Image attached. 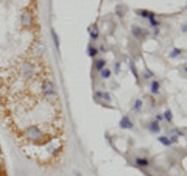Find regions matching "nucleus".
<instances>
[{"label":"nucleus","instance_id":"1","mask_svg":"<svg viewBox=\"0 0 187 176\" xmlns=\"http://www.w3.org/2000/svg\"><path fill=\"white\" fill-rule=\"evenodd\" d=\"M41 88H42V95H44V98L47 101H55L58 98V90H56L55 83L51 81V78H48V77L44 78Z\"/></svg>","mask_w":187,"mask_h":176},{"label":"nucleus","instance_id":"2","mask_svg":"<svg viewBox=\"0 0 187 176\" xmlns=\"http://www.w3.org/2000/svg\"><path fill=\"white\" fill-rule=\"evenodd\" d=\"M24 137L27 140L33 142V143H41V142H44V137L45 136H44V131L39 126L31 125V126H27V130L24 131Z\"/></svg>","mask_w":187,"mask_h":176},{"label":"nucleus","instance_id":"3","mask_svg":"<svg viewBox=\"0 0 187 176\" xmlns=\"http://www.w3.org/2000/svg\"><path fill=\"white\" fill-rule=\"evenodd\" d=\"M36 73H38V67H36V64H33L30 61L22 62L19 66V75L22 80H31L36 77Z\"/></svg>","mask_w":187,"mask_h":176},{"label":"nucleus","instance_id":"4","mask_svg":"<svg viewBox=\"0 0 187 176\" xmlns=\"http://www.w3.org/2000/svg\"><path fill=\"white\" fill-rule=\"evenodd\" d=\"M33 22H35V17H33V13L31 11H24L22 16H20V24L24 28H31L33 27Z\"/></svg>","mask_w":187,"mask_h":176},{"label":"nucleus","instance_id":"5","mask_svg":"<svg viewBox=\"0 0 187 176\" xmlns=\"http://www.w3.org/2000/svg\"><path fill=\"white\" fill-rule=\"evenodd\" d=\"M131 33H133V36L137 38V39H143V38L148 36V31L143 30V28H140V27H137V25H131Z\"/></svg>","mask_w":187,"mask_h":176},{"label":"nucleus","instance_id":"6","mask_svg":"<svg viewBox=\"0 0 187 176\" xmlns=\"http://www.w3.org/2000/svg\"><path fill=\"white\" fill-rule=\"evenodd\" d=\"M94 98L95 101H111V95L108 92H103V90H95L94 92Z\"/></svg>","mask_w":187,"mask_h":176},{"label":"nucleus","instance_id":"7","mask_svg":"<svg viewBox=\"0 0 187 176\" xmlns=\"http://www.w3.org/2000/svg\"><path fill=\"white\" fill-rule=\"evenodd\" d=\"M119 126H122L123 130H133V120L128 117V115H123L122 117V120H120V123H119Z\"/></svg>","mask_w":187,"mask_h":176},{"label":"nucleus","instance_id":"8","mask_svg":"<svg viewBox=\"0 0 187 176\" xmlns=\"http://www.w3.org/2000/svg\"><path fill=\"white\" fill-rule=\"evenodd\" d=\"M136 13H137V16L145 17V19H148V20L156 19V14H154L153 11H148V9H136Z\"/></svg>","mask_w":187,"mask_h":176},{"label":"nucleus","instance_id":"9","mask_svg":"<svg viewBox=\"0 0 187 176\" xmlns=\"http://www.w3.org/2000/svg\"><path fill=\"white\" fill-rule=\"evenodd\" d=\"M89 35H91V39H92V41H97V39H98V36H100V30H98V27H97L95 24L89 27Z\"/></svg>","mask_w":187,"mask_h":176},{"label":"nucleus","instance_id":"10","mask_svg":"<svg viewBox=\"0 0 187 176\" xmlns=\"http://www.w3.org/2000/svg\"><path fill=\"white\" fill-rule=\"evenodd\" d=\"M104 67H106V61H104V59H95V61H94V69H95V70H100V72H101Z\"/></svg>","mask_w":187,"mask_h":176},{"label":"nucleus","instance_id":"11","mask_svg":"<svg viewBox=\"0 0 187 176\" xmlns=\"http://www.w3.org/2000/svg\"><path fill=\"white\" fill-rule=\"evenodd\" d=\"M148 130L151 132H154V134H158V132L161 131V126H159V122H156V120H153V122H150L148 123Z\"/></svg>","mask_w":187,"mask_h":176},{"label":"nucleus","instance_id":"12","mask_svg":"<svg viewBox=\"0 0 187 176\" xmlns=\"http://www.w3.org/2000/svg\"><path fill=\"white\" fill-rule=\"evenodd\" d=\"M136 165L137 167H140V168H145V167H148L150 165V161L148 159H145V157H136Z\"/></svg>","mask_w":187,"mask_h":176},{"label":"nucleus","instance_id":"13","mask_svg":"<svg viewBox=\"0 0 187 176\" xmlns=\"http://www.w3.org/2000/svg\"><path fill=\"white\" fill-rule=\"evenodd\" d=\"M159 89H161V84H159V81H151V86H150V90H151V93L153 95H158L159 93Z\"/></svg>","mask_w":187,"mask_h":176},{"label":"nucleus","instance_id":"14","mask_svg":"<svg viewBox=\"0 0 187 176\" xmlns=\"http://www.w3.org/2000/svg\"><path fill=\"white\" fill-rule=\"evenodd\" d=\"M51 38H53V44L56 47V51H59V38H58V35L53 28H51Z\"/></svg>","mask_w":187,"mask_h":176},{"label":"nucleus","instance_id":"15","mask_svg":"<svg viewBox=\"0 0 187 176\" xmlns=\"http://www.w3.org/2000/svg\"><path fill=\"white\" fill-rule=\"evenodd\" d=\"M98 53H100V51H98V48H97V47H92V45H91V47H88V55H89L91 58H95Z\"/></svg>","mask_w":187,"mask_h":176},{"label":"nucleus","instance_id":"16","mask_svg":"<svg viewBox=\"0 0 187 176\" xmlns=\"http://www.w3.org/2000/svg\"><path fill=\"white\" fill-rule=\"evenodd\" d=\"M111 73H112V72H111L109 69H106V67H104V69H103V70L100 72V77H101L103 80H108V78L111 77Z\"/></svg>","mask_w":187,"mask_h":176},{"label":"nucleus","instance_id":"17","mask_svg":"<svg viewBox=\"0 0 187 176\" xmlns=\"http://www.w3.org/2000/svg\"><path fill=\"white\" fill-rule=\"evenodd\" d=\"M158 140H159L162 145H165V147H170V145H172V140H170L168 137H165V136H161Z\"/></svg>","mask_w":187,"mask_h":176},{"label":"nucleus","instance_id":"18","mask_svg":"<svg viewBox=\"0 0 187 176\" xmlns=\"http://www.w3.org/2000/svg\"><path fill=\"white\" fill-rule=\"evenodd\" d=\"M164 119H165V122L172 123V120H173V115H172V111H170V109H167V111L164 112Z\"/></svg>","mask_w":187,"mask_h":176},{"label":"nucleus","instance_id":"19","mask_svg":"<svg viewBox=\"0 0 187 176\" xmlns=\"http://www.w3.org/2000/svg\"><path fill=\"white\" fill-rule=\"evenodd\" d=\"M181 53H183V50H181V48H173V50H172V53H170L168 56H170V58H178Z\"/></svg>","mask_w":187,"mask_h":176},{"label":"nucleus","instance_id":"20","mask_svg":"<svg viewBox=\"0 0 187 176\" xmlns=\"http://www.w3.org/2000/svg\"><path fill=\"white\" fill-rule=\"evenodd\" d=\"M130 69L133 70V73H134V78L139 81V73H137V69H136V66H134V62H133V61L130 62Z\"/></svg>","mask_w":187,"mask_h":176},{"label":"nucleus","instance_id":"21","mask_svg":"<svg viewBox=\"0 0 187 176\" xmlns=\"http://www.w3.org/2000/svg\"><path fill=\"white\" fill-rule=\"evenodd\" d=\"M140 108H142V100H136V103H134V106H133V111L139 112Z\"/></svg>","mask_w":187,"mask_h":176},{"label":"nucleus","instance_id":"22","mask_svg":"<svg viewBox=\"0 0 187 176\" xmlns=\"http://www.w3.org/2000/svg\"><path fill=\"white\" fill-rule=\"evenodd\" d=\"M123 11H125V8L120 5V6H117V9H115V13H117V16L119 17H123Z\"/></svg>","mask_w":187,"mask_h":176},{"label":"nucleus","instance_id":"23","mask_svg":"<svg viewBox=\"0 0 187 176\" xmlns=\"http://www.w3.org/2000/svg\"><path fill=\"white\" fill-rule=\"evenodd\" d=\"M150 25L154 27V28H158V27H159V22H158L156 19H151V20H150Z\"/></svg>","mask_w":187,"mask_h":176},{"label":"nucleus","instance_id":"24","mask_svg":"<svg viewBox=\"0 0 187 176\" xmlns=\"http://www.w3.org/2000/svg\"><path fill=\"white\" fill-rule=\"evenodd\" d=\"M151 77H153V73H151L150 70H147V73L143 75V78H151Z\"/></svg>","mask_w":187,"mask_h":176},{"label":"nucleus","instance_id":"25","mask_svg":"<svg viewBox=\"0 0 187 176\" xmlns=\"http://www.w3.org/2000/svg\"><path fill=\"white\" fill-rule=\"evenodd\" d=\"M162 119H164V117H162L161 114H156V122H161Z\"/></svg>","mask_w":187,"mask_h":176},{"label":"nucleus","instance_id":"26","mask_svg":"<svg viewBox=\"0 0 187 176\" xmlns=\"http://www.w3.org/2000/svg\"><path fill=\"white\" fill-rule=\"evenodd\" d=\"M119 72H120V64L117 62V64H115V73H119Z\"/></svg>","mask_w":187,"mask_h":176},{"label":"nucleus","instance_id":"27","mask_svg":"<svg viewBox=\"0 0 187 176\" xmlns=\"http://www.w3.org/2000/svg\"><path fill=\"white\" fill-rule=\"evenodd\" d=\"M183 31H187V25H184V27H183Z\"/></svg>","mask_w":187,"mask_h":176},{"label":"nucleus","instance_id":"28","mask_svg":"<svg viewBox=\"0 0 187 176\" xmlns=\"http://www.w3.org/2000/svg\"><path fill=\"white\" fill-rule=\"evenodd\" d=\"M0 162H2V150H0Z\"/></svg>","mask_w":187,"mask_h":176},{"label":"nucleus","instance_id":"29","mask_svg":"<svg viewBox=\"0 0 187 176\" xmlns=\"http://www.w3.org/2000/svg\"><path fill=\"white\" fill-rule=\"evenodd\" d=\"M186 70H187V67H186Z\"/></svg>","mask_w":187,"mask_h":176}]
</instances>
